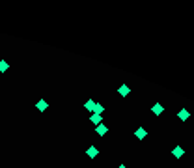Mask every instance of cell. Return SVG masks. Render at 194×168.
Returning <instances> with one entry per match:
<instances>
[{
	"instance_id": "obj_6",
	"label": "cell",
	"mask_w": 194,
	"mask_h": 168,
	"mask_svg": "<svg viewBox=\"0 0 194 168\" xmlns=\"http://www.w3.org/2000/svg\"><path fill=\"white\" fill-rule=\"evenodd\" d=\"M91 123H95V125H99V123H103V116L101 114H91Z\"/></svg>"
},
{
	"instance_id": "obj_7",
	"label": "cell",
	"mask_w": 194,
	"mask_h": 168,
	"mask_svg": "<svg viewBox=\"0 0 194 168\" xmlns=\"http://www.w3.org/2000/svg\"><path fill=\"white\" fill-rule=\"evenodd\" d=\"M151 110H153V114H155V116H159V114H162V112H164V107H162L161 103H157V105H153V107H151Z\"/></svg>"
},
{
	"instance_id": "obj_5",
	"label": "cell",
	"mask_w": 194,
	"mask_h": 168,
	"mask_svg": "<svg viewBox=\"0 0 194 168\" xmlns=\"http://www.w3.org/2000/svg\"><path fill=\"white\" fill-rule=\"evenodd\" d=\"M129 92H131V90H129V86H127V84H121V86L118 88V93L121 95V97H125V95H129Z\"/></svg>"
},
{
	"instance_id": "obj_8",
	"label": "cell",
	"mask_w": 194,
	"mask_h": 168,
	"mask_svg": "<svg viewBox=\"0 0 194 168\" xmlns=\"http://www.w3.org/2000/svg\"><path fill=\"white\" fill-rule=\"evenodd\" d=\"M177 116H179V119H181V122H187V119H188V116H190V114H188V110H187V108H181Z\"/></svg>"
},
{
	"instance_id": "obj_4",
	"label": "cell",
	"mask_w": 194,
	"mask_h": 168,
	"mask_svg": "<svg viewBox=\"0 0 194 168\" xmlns=\"http://www.w3.org/2000/svg\"><path fill=\"white\" fill-rule=\"evenodd\" d=\"M183 153H185V150H183L181 146H176V148L172 150V155H174L176 159H181V157H183Z\"/></svg>"
},
{
	"instance_id": "obj_2",
	"label": "cell",
	"mask_w": 194,
	"mask_h": 168,
	"mask_svg": "<svg viewBox=\"0 0 194 168\" xmlns=\"http://www.w3.org/2000/svg\"><path fill=\"white\" fill-rule=\"evenodd\" d=\"M36 108H37V110H39V112H45V110H47V108H49V103H47V101H45V99H39V101H37V103H36Z\"/></svg>"
},
{
	"instance_id": "obj_3",
	"label": "cell",
	"mask_w": 194,
	"mask_h": 168,
	"mask_svg": "<svg viewBox=\"0 0 194 168\" xmlns=\"http://www.w3.org/2000/svg\"><path fill=\"white\" fill-rule=\"evenodd\" d=\"M107 131H108V127H107V125H103V123L95 125V133L99 135V136H105V135H107Z\"/></svg>"
},
{
	"instance_id": "obj_13",
	"label": "cell",
	"mask_w": 194,
	"mask_h": 168,
	"mask_svg": "<svg viewBox=\"0 0 194 168\" xmlns=\"http://www.w3.org/2000/svg\"><path fill=\"white\" fill-rule=\"evenodd\" d=\"M118 168H127V166H125V164H119V166H118Z\"/></svg>"
},
{
	"instance_id": "obj_1",
	"label": "cell",
	"mask_w": 194,
	"mask_h": 168,
	"mask_svg": "<svg viewBox=\"0 0 194 168\" xmlns=\"http://www.w3.org/2000/svg\"><path fill=\"white\" fill-rule=\"evenodd\" d=\"M134 136H136V138H138V140H144V138H146V136H148V131H146V129H144V127H138V129H136V131H134Z\"/></svg>"
},
{
	"instance_id": "obj_9",
	"label": "cell",
	"mask_w": 194,
	"mask_h": 168,
	"mask_svg": "<svg viewBox=\"0 0 194 168\" xmlns=\"http://www.w3.org/2000/svg\"><path fill=\"white\" fill-rule=\"evenodd\" d=\"M97 153H99V151H97V148H95V146H90V148L86 150V155H88V157H91V159H93V157H97Z\"/></svg>"
},
{
	"instance_id": "obj_12",
	"label": "cell",
	"mask_w": 194,
	"mask_h": 168,
	"mask_svg": "<svg viewBox=\"0 0 194 168\" xmlns=\"http://www.w3.org/2000/svg\"><path fill=\"white\" fill-rule=\"evenodd\" d=\"M8 62L6 60H0V73H6V71H8Z\"/></svg>"
},
{
	"instance_id": "obj_11",
	"label": "cell",
	"mask_w": 194,
	"mask_h": 168,
	"mask_svg": "<svg viewBox=\"0 0 194 168\" xmlns=\"http://www.w3.org/2000/svg\"><path fill=\"white\" fill-rule=\"evenodd\" d=\"M86 110H90V112H93V108H95V101L93 99H90V101H86Z\"/></svg>"
},
{
	"instance_id": "obj_10",
	"label": "cell",
	"mask_w": 194,
	"mask_h": 168,
	"mask_svg": "<svg viewBox=\"0 0 194 168\" xmlns=\"http://www.w3.org/2000/svg\"><path fill=\"white\" fill-rule=\"evenodd\" d=\"M103 112H105V107H103V105H99V103H95L93 114H101V116H103Z\"/></svg>"
}]
</instances>
